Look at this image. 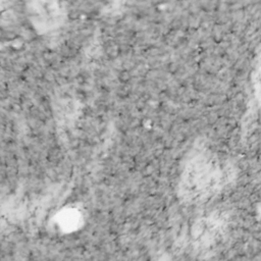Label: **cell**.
<instances>
[{"mask_svg":"<svg viewBox=\"0 0 261 261\" xmlns=\"http://www.w3.org/2000/svg\"><path fill=\"white\" fill-rule=\"evenodd\" d=\"M253 92L256 101L261 106V47L257 54L253 68Z\"/></svg>","mask_w":261,"mask_h":261,"instance_id":"6da1fadb","label":"cell"}]
</instances>
